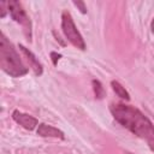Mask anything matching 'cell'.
I'll return each instance as SVG.
<instances>
[{
	"mask_svg": "<svg viewBox=\"0 0 154 154\" xmlns=\"http://www.w3.org/2000/svg\"><path fill=\"white\" fill-rule=\"evenodd\" d=\"M61 29H63V32L66 36L67 41H70L75 47L79 48L82 51L85 49L84 40H83L81 32L77 30L75 22L69 11H64L61 14Z\"/></svg>",
	"mask_w": 154,
	"mask_h": 154,
	"instance_id": "3",
	"label": "cell"
},
{
	"mask_svg": "<svg viewBox=\"0 0 154 154\" xmlns=\"http://www.w3.org/2000/svg\"><path fill=\"white\" fill-rule=\"evenodd\" d=\"M148 146H149V148L154 152V140H150V141H148Z\"/></svg>",
	"mask_w": 154,
	"mask_h": 154,
	"instance_id": "13",
	"label": "cell"
},
{
	"mask_svg": "<svg viewBox=\"0 0 154 154\" xmlns=\"http://www.w3.org/2000/svg\"><path fill=\"white\" fill-rule=\"evenodd\" d=\"M0 67L11 77H22L28 72L16 48L4 32L0 35Z\"/></svg>",
	"mask_w": 154,
	"mask_h": 154,
	"instance_id": "2",
	"label": "cell"
},
{
	"mask_svg": "<svg viewBox=\"0 0 154 154\" xmlns=\"http://www.w3.org/2000/svg\"><path fill=\"white\" fill-rule=\"evenodd\" d=\"M37 135L41 136V137H54V138H61L64 140L65 136H64V132L52 125H47L45 123L40 124L38 128H37Z\"/></svg>",
	"mask_w": 154,
	"mask_h": 154,
	"instance_id": "7",
	"label": "cell"
},
{
	"mask_svg": "<svg viewBox=\"0 0 154 154\" xmlns=\"http://www.w3.org/2000/svg\"><path fill=\"white\" fill-rule=\"evenodd\" d=\"M109 111L113 118L134 135L147 140V142L154 140V125L138 108L125 103H112Z\"/></svg>",
	"mask_w": 154,
	"mask_h": 154,
	"instance_id": "1",
	"label": "cell"
},
{
	"mask_svg": "<svg viewBox=\"0 0 154 154\" xmlns=\"http://www.w3.org/2000/svg\"><path fill=\"white\" fill-rule=\"evenodd\" d=\"M51 58H52L53 64H54V65H57V63H58V60L61 58V55H60V54H58V53H55V52H51Z\"/></svg>",
	"mask_w": 154,
	"mask_h": 154,
	"instance_id": "12",
	"label": "cell"
},
{
	"mask_svg": "<svg viewBox=\"0 0 154 154\" xmlns=\"http://www.w3.org/2000/svg\"><path fill=\"white\" fill-rule=\"evenodd\" d=\"M93 89H94L96 99H102L105 96V89H103L102 84L100 83V81H96V79L93 81Z\"/></svg>",
	"mask_w": 154,
	"mask_h": 154,
	"instance_id": "9",
	"label": "cell"
},
{
	"mask_svg": "<svg viewBox=\"0 0 154 154\" xmlns=\"http://www.w3.org/2000/svg\"><path fill=\"white\" fill-rule=\"evenodd\" d=\"M111 85H112V89H113V91L119 96V97H122V99H124V100H130V95H129V93L126 91V89L118 82V81H112L111 82Z\"/></svg>",
	"mask_w": 154,
	"mask_h": 154,
	"instance_id": "8",
	"label": "cell"
},
{
	"mask_svg": "<svg viewBox=\"0 0 154 154\" xmlns=\"http://www.w3.org/2000/svg\"><path fill=\"white\" fill-rule=\"evenodd\" d=\"M19 48H20V51H22V53L25 55V58H26V61L29 63V66L31 67V70L34 71V73L36 75V76H41L42 75V65L40 64V61L36 59V57L34 55V53L31 52V51H29L26 47H24L23 45H19Z\"/></svg>",
	"mask_w": 154,
	"mask_h": 154,
	"instance_id": "6",
	"label": "cell"
},
{
	"mask_svg": "<svg viewBox=\"0 0 154 154\" xmlns=\"http://www.w3.org/2000/svg\"><path fill=\"white\" fill-rule=\"evenodd\" d=\"M12 118H13V120H14L17 124H19L20 126H23V128L26 129V130H32V129H35L36 125L38 124V120H37L35 117L29 116V114H26V113H23V112L18 111V109L13 111Z\"/></svg>",
	"mask_w": 154,
	"mask_h": 154,
	"instance_id": "5",
	"label": "cell"
},
{
	"mask_svg": "<svg viewBox=\"0 0 154 154\" xmlns=\"http://www.w3.org/2000/svg\"><path fill=\"white\" fill-rule=\"evenodd\" d=\"M73 5L82 12V13H87V6L83 1H73Z\"/></svg>",
	"mask_w": 154,
	"mask_h": 154,
	"instance_id": "10",
	"label": "cell"
},
{
	"mask_svg": "<svg viewBox=\"0 0 154 154\" xmlns=\"http://www.w3.org/2000/svg\"><path fill=\"white\" fill-rule=\"evenodd\" d=\"M7 6H8V12L11 14L12 19L23 26L26 38L29 41H31V23H30L28 14L25 13L23 6L20 5V2H18L16 0H10V1H7Z\"/></svg>",
	"mask_w": 154,
	"mask_h": 154,
	"instance_id": "4",
	"label": "cell"
},
{
	"mask_svg": "<svg viewBox=\"0 0 154 154\" xmlns=\"http://www.w3.org/2000/svg\"><path fill=\"white\" fill-rule=\"evenodd\" d=\"M0 10H1L0 17L4 18V17L6 16V12L8 11V6H7V2H6V1H0Z\"/></svg>",
	"mask_w": 154,
	"mask_h": 154,
	"instance_id": "11",
	"label": "cell"
},
{
	"mask_svg": "<svg viewBox=\"0 0 154 154\" xmlns=\"http://www.w3.org/2000/svg\"><path fill=\"white\" fill-rule=\"evenodd\" d=\"M152 31L154 32V18H153V20H152Z\"/></svg>",
	"mask_w": 154,
	"mask_h": 154,
	"instance_id": "14",
	"label": "cell"
}]
</instances>
